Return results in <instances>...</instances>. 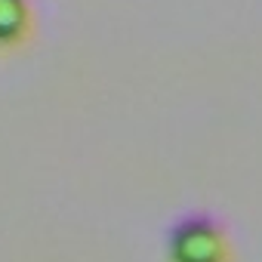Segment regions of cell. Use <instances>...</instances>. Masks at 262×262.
Instances as JSON below:
<instances>
[{
  "mask_svg": "<svg viewBox=\"0 0 262 262\" xmlns=\"http://www.w3.org/2000/svg\"><path fill=\"white\" fill-rule=\"evenodd\" d=\"M225 234L210 216H188L170 231V262H222Z\"/></svg>",
  "mask_w": 262,
  "mask_h": 262,
  "instance_id": "1",
  "label": "cell"
},
{
  "mask_svg": "<svg viewBox=\"0 0 262 262\" xmlns=\"http://www.w3.org/2000/svg\"><path fill=\"white\" fill-rule=\"evenodd\" d=\"M28 22L25 0H0V43H13Z\"/></svg>",
  "mask_w": 262,
  "mask_h": 262,
  "instance_id": "2",
  "label": "cell"
}]
</instances>
